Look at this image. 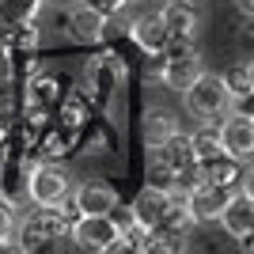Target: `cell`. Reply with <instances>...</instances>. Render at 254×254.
<instances>
[{"label":"cell","instance_id":"obj_1","mask_svg":"<svg viewBox=\"0 0 254 254\" xmlns=\"http://www.w3.org/2000/svg\"><path fill=\"white\" fill-rule=\"evenodd\" d=\"M68 224H72V216L64 212V205H38L19 224V247L23 251H46L68 235Z\"/></svg>","mask_w":254,"mask_h":254},{"label":"cell","instance_id":"obj_2","mask_svg":"<svg viewBox=\"0 0 254 254\" xmlns=\"http://www.w3.org/2000/svg\"><path fill=\"white\" fill-rule=\"evenodd\" d=\"M182 103H186V110H190L193 118H201V122H212L216 114H224L228 110V103H232V95H228V87H224V80L216 72H197L190 80V84L182 87Z\"/></svg>","mask_w":254,"mask_h":254},{"label":"cell","instance_id":"obj_3","mask_svg":"<svg viewBox=\"0 0 254 254\" xmlns=\"http://www.w3.org/2000/svg\"><path fill=\"white\" fill-rule=\"evenodd\" d=\"M118 220L110 212H76L68 224V239L84 251H118Z\"/></svg>","mask_w":254,"mask_h":254},{"label":"cell","instance_id":"obj_4","mask_svg":"<svg viewBox=\"0 0 254 254\" xmlns=\"http://www.w3.org/2000/svg\"><path fill=\"white\" fill-rule=\"evenodd\" d=\"M190 228H193V216H190V209H186V201L175 193L167 212H163L159 224L152 228V251H182Z\"/></svg>","mask_w":254,"mask_h":254},{"label":"cell","instance_id":"obj_5","mask_svg":"<svg viewBox=\"0 0 254 254\" xmlns=\"http://www.w3.org/2000/svg\"><path fill=\"white\" fill-rule=\"evenodd\" d=\"M163 64H159V80L171 87V91H182L193 76L201 72V57L193 50V42H167V50L159 53Z\"/></svg>","mask_w":254,"mask_h":254},{"label":"cell","instance_id":"obj_6","mask_svg":"<svg viewBox=\"0 0 254 254\" xmlns=\"http://www.w3.org/2000/svg\"><path fill=\"white\" fill-rule=\"evenodd\" d=\"M228 193H232V190H224V186H216V182H209V179H197V182L186 186L182 201H186V209H190L193 224H212L216 216H220Z\"/></svg>","mask_w":254,"mask_h":254},{"label":"cell","instance_id":"obj_7","mask_svg":"<svg viewBox=\"0 0 254 254\" xmlns=\"http://www.w3.org/2000/svg\"><path fill=\"white\" fill-rule=\"evenodd\" d=\"M27 193L34 205H64L68 197V175L57 163H38L27 179Z\"/></svg>","mask_w":254,"mask_h":254},{"label":"cell","instance_id":"obj_8","mask_svg":"<svg viewBox=\"0 0 254 254\" xmlns=\"http://www.w3.org/2000/svg\"><path fill=\"white\" fill-rule=\"evenodd\" d=\"M216 220L224 224V232L232 235V239H251V232H254V193H251V186H239V190L228 193V201H224Z\"/></svg>","mask_w":254,"mask_h":254},{"label":"cell","instance_id":"obj_9","mask_svg":"<svg viewBox=\"0 0 254 254\" xmlns=\"http://www.w3.org/2000/svg\"><path fill=\"white\" fill-rule=\"evenodd\" d=\"M216 133H220V144H224L228 156H235L239 163L251 159V152H254V122L247 114H232Z\"/></svg>","mask_w":254,"mask_h":254},{"label":"cell","instance_id":"obj_10","mask_svg":"<svg viewBox=\"0 0 254 254\" xmlns=\"http://www.w3.org/2000/svg\"><path fill=\"white\" fill-rule=\"evenodd\" d=\"M171 197H175V190H167V186H159V182H152V186H144V190L137 193V201H133V209H129V216L137 224H144V228H156L159 216L167 212Z\"/></svg>","mask_w":254,"mask_h":254},{"label":"cell","instance_id":"obj_11","mask_svg":"<svg viewBox=\"0 0 254 254\" xmlns=\"http://www.w3.org/2000/svg\"><path fill=\"white\" fill-rule=\"evenodd\" d=\"M103 31H106V15L103 11H95L87 0L72 8V15H68V38H72V42L91 46V42L103 38Z\"/></svg>","mask_w":254,"mask_h":254},{"label":"cell","instance_id":"obj_12","mask_svg":"<svg viewBox=\"0 0 254 254\" xmlns=\"http://www.w3.org/2000/svg\"><path fill=\"white\" fill-rule=\"evenodd\" d=\"M133 42L140 46L144 53H152V57H159V53L167 50L171 34H167V23H163V15H140L137 23H133Z\"/></svg>","mask_w":254,"mask_h":254},{"label":"cell","instance_id":"obj_13","mask_svg":"<svg viewBox=\"0 0 254 254\" xmlns=\"http://www.w3.org/2000/svg\"><path fill=\"white\" fill-rule=\"evenodd\" d=\"M72 205H76V212H114L118 209V190L106 186V182H84L72 193Z\"/></svg>","mask_w":254,"mask_h":254},{"label":"cell","instance_id":"obj_14","mask_svg":"<svg viewBox=\"0 0 254 254\" xmlns=\"http://www.w3.org/2000/svg\"><path fill=\"white\" fill-rule=\"evenodd\" d=\"M159 15L167 23L171 42H193V38H197V11H193L190 4H171L167 0V8L159 11Z\"/></svg>","mask_w":254,"mask_h":254},{"label":"cell","instance_id":"obj_15","mask_svg":"<svg viewBox=\"0 0 254 254\" xmlns=\"http://www.w3.org/2000/svg\"><path fill=\"white\" fill-rule=\"evenodd\" d=\"M201 167V179L216 182V186H224V190H239V159L235 156H216V159H205V163H197Z\"/></svg>","mask_w":254,"mask_h":254},{"label":"cell","instance_id":"obj_16","mask_svg":"<svg viewBox=\"0 0 254 254\" xmlns=\"http://www.w3.org/2000/svg\"><path fill=\"white\" fill-rule=\"evenodd\" d=\"M53 106H57V80L53 76H34L27 84V110L42 118V114H50Z\"/></svg>","mask_w":254,"mask_h":254},{"label":"cell","instance_id":"obj_17","mask_svg":"<svg viewBox=\"0 0 254 254\" xmlns=\"http://www.w3.org/2000/svg\"><path fill=\"white\" fill-rule=\"evenodd\" d=\"M0 42L8 46L11 53L34 50V46H38V27H34V19H23V23H0Z\"/></svg>","mask_w":254,"mask_h":254},{"label":"cell","instance_id":"obj_18","mask_svg":"<svg viewBox=\"0 0 254 254\" xmlns=\"http://www.w3.org/2000/svg\"><path fill=\"white\" fill-rule=\"evenodd\" d=\"M175 129L179 126H175V118H171L167 110H148V114H144V140H148V148L163 144Z\"/></svg>","mask_w":254,"mask_h":254},{"label":"cell","instance_id":"obj_19","mask_svg":"<svg viewBox=\"0 0 254 254\" xmlns=\"http://www.w3.org/2000/svg\"><path fill=\"white\" fill-rule=\"evenodd\" d=\"M46 0H0V23H23V19H38Z\"/></svg>","mask_w":254,"mask_h":254},{"label":"cell","instance_id":"obj_20","mask_svg":"<svg viewBox=\"0 0 254 254\" xmlns=\"http://www.w3.org/2000/svg\"><path fill=\"white\" fill-rule=\"evenodd\" d=\"M220 80H224V87H228V95H247V91H254V68H251V61L232 64Z\"/></svg>","mask_w":254,"mask_h":254},{"label":"cell","instance_id":"obj_21","mask_svg":"<svg viewBox=\"0 0 254 254\" xmlns=\"http://www.w3.org/2000/svg\"><path fill=\"white\" fill-rule=\"evenodd\" d=\"M190 144H193V159H197V163L224 156V144H220V133H216V129H197L190 137Z\"/></svg>","mask_w":254,"mask_h":254},{"label":"cell","instance_id":"obj_22","mask_svg":"<svg viewBox=\"0 0 254 254\" xmlns=\"http://www.w3.org/2000/svg\"><path fill=\"white\" fill-rule=\"evenodd\" d=\"M11 228H15V209H11L8 197H0V243L11 235Z\"/></svg>","mask_w":254,"mask_h":254},{"label":"cell","instance_id":"obj_23","mask_svg":"<svg viewBox=\"0 0 254 254\" xmlns=\"http://www.w3.org/2000/svg\"><path fill=\"white\" fill-rule=\"evenodd\" d=\"M11 72H15V64H11V50L0 42V87L11 80Z\"/></svg>","mask_w":254,"mask_h":254},{"label":"cell","instance_id":"obj_24","mask_svg":"<svg viewBox=\"0 0 254 254\" xmlns=\"http://www.w3.org/2000/svg\"><path fill=\"white\" fill-rule=\"evenodd\" d=\"M87 4H91L95 11H103V15H114V11H122V8H126L129 0H87Z\"/></svg>","mask_w":254,"mask_h":254},{"label":"cell","instance_id":"obj_25","mask_svg":"<svg viewBox=\"0 0 254 254\" xmlns=\"http://www.w3.org/2000/svg\"><path fill=\"white\" fill-rule=\"evenodd\" d=\"M235 8H239V11H243V15H247V19H251V11H254V0H235Z\"/></svg>","mask_w":254,"mask_h":254},{"label":"cell","instance_id":"obj_26","mask_svg":"<svg viewBox=\"0 0 254 254\" xmlns=\"http://www.w3.org/2000/svg\"><path fill=\"white\" fill-rule=\"evenodd\" d=\"M171 4H190V0H171Z\"/></svg>","mask_w":254,"mask_h":254}]
</instances>
